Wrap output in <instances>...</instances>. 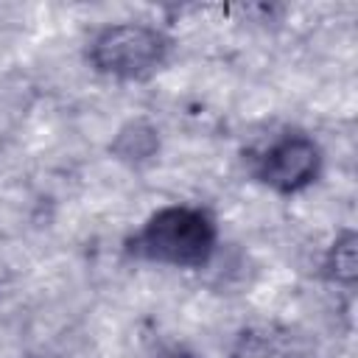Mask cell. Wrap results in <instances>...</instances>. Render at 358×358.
I'll return each mask as SVG.
<instances>
[{"label": "cell", "mask_w": 358, "mask_h": 358, "mask_svg": "<svg viewBox=\"0 0 358 358\" xmlns=\"http://www.w3.org/2000/svg\"><path fill=\"white\" fill-rule=\"evenodd\" d=\"M218 243L215 221L207 210L190 204H171L157 210L131 238L129 252L162 266L201 268Z\"/></svg>", "instance_id": "cell-1"}, {"label": "cell", "mask_w": 358, "mask_h": 358, "mask_svg": "<svg viewBox=\"0 0 358 358\" xmlns=\"http://www.w3.org/2000/svg\"><path fill=\"white\" fill-rule=\"evenodd\" d=\"M171 53V39L145 22L103 25L87 45V62L101 76L137 81L154 76Z\"/></svg>", "instance_id": "cell-2"}, {"label": "cell", "mask_w": 358, "mask_h": 358, "mask_svg": "<svg viewBox=\"0 0 358 358\" xmlns=\"http://www.w3.org/2000/svg\"><path fill=\"white\" fill-rule=\"evenodd\" d=\"M322 171V148L302 131L274 137L252 159V173L277 193H299L316 182Z\"/></svg>", "instance_id": "cell-3"}, {"label": "cell", "mask_w": 358, "mask_h": 358, "mask_svg": "<svg viewBox=\"0 0 358 358\" xmlns=\"http://www.w3.org/2000/svg\"><path fill=\"white\" fill-rule=\"evenodd\" d=\"M157 148H159V137L148 120H129L112 143V154L129 165H140V162L151 159L157 154Z\"/></svg>", "instance_id": "cell-4"}, {"label": "cell", "mask_w": 358, "mask_h": 358, "mask_svg": "<svg viewBox=\"0 0 358 358\" xmlns=\"http://www.w3.org/2000/svg\"><path fill=\"white\" fill-rule=\"evenodd\" d=\"M324 274H327V280L347 285V288L355 282V235L350 229L341 232L330 243V249L324 255Z\"/></svg>", "instance_id": "cell-5"}, {"label": "cell", "mask_w": 358, "mask_h": 358, "mask_svg": "<svg viewBox=\"0 0 358 358\" xmlns=\"http://www.w3.org/2000/svg\"><path fill=\"white\" fill-rule=\"evenodd\" d=\"M154 358H199V355H196V352H190V350H185V347H168V350L157 352Z\"/></svg>", "instance_id": "cell-6"}]
</instances>
